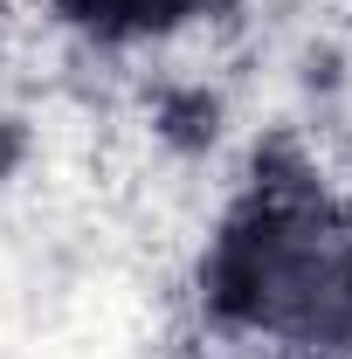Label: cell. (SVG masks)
<instances>
[{
	"label": "cell",
	"mask_w": 352,
	"mask_h": 359,
	"mask_svg": "<svg viewBox=\"0 0 352 359\" xmlns=\"http://www.w3.org/2000/svg\"><path fill=\"white\" fill-rule=\"evenodd\" d=\"M208 304L269 353L352 346V208L318 180H263L208 249Z\"/></svg>",
	"instance_id": "cell-1"
}]
</instances>
